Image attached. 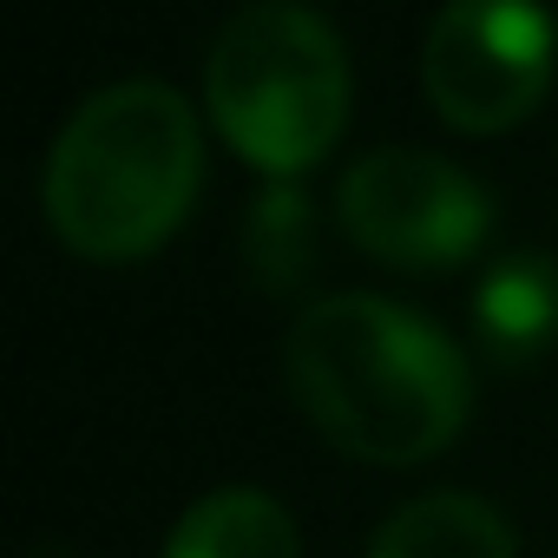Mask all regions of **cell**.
Instances as JSON below:
<instances>
[{"label":"cell","mask_w":558,"mask_h":558,"mask_svg":"<svg viewBox=\"0 0 558 558\" xmlns=\"http://www.w3.org/2000/svg\"><path fill=\"white\" fill-rule=\"evenodd\" d=\"M290 388L316 434L375 466L434 460L473 408L466 355L388 296H323L290 329Z\"/></svg>","instance_id":"6da1fadb"},{"label":"cell","mask_w":558,"mask_h":558,"mask_svg":"<svg viewBox=\"0 0 558 558\" xmlns=\"http://www.w3.org/2000/svg\"><path fill=\"white\" fill-rule=\"evenodd\" d=\"M197 178V112L165 80H119L93 93L53 138L47 223L93 263H132L184 223Z\"/></svg>","instance_id":"7a4b0ae2"},{"label":"cell","mask_w":558,"mask_h":558,"mask_svg":"<svg viewBox=\"0 0 558 558\" xmlns=\"http://www.w3.org/2000/svg\"><path fill=\"white\" fill-rule=\"evenodd\" d=\"M204 99L236 158L269 178H296L349 125L342 40L296 0H256L217 34L204 60Z\"/></svg>","instance_id":"3957f363"},{"label":"cell","mask_w":558,"mask_h":558,"mask_svg":"<svg viewBox=\"0 0 558 558\" xmlns=\"http://www.w3.org/2000/svg\"><path fill=\"white\" fill-rule=\"evenodd\" d=\"M421 86L460 132L519 125L551 86V14L538 0H447L421 40Z\"/></svg>","instance_id":"277c9868"},{"label":"cell","mask_w":558,"mask_h":558,"mask_svg":"<svg viewBox=\"0 0 558 558\" xmlns=\"http://www.w3.org/2000/svg\"><path fill=\"white\" fill-rule=\"evenodd\" d=\"M336 210H342V230L375 263H395V269H453L493 230L486 191L460 165L408 145H388L349 165Z\"/></svg>","instance_id":"5b68a950"},{"label":"cell","mask_w":558,"mask_h":558,"mask_svg":"<svg viewBox=\"0 0 558 558\" xmlns=\"http://www.w3.org/2000/svg\"><path fill=\"white\" fill-rule=\"evenodd\" d=\"M473 336L493 368H525L558 336V269L545 256H499L473 290Z\"/></svg>","instance_id":"8992f818"},{"label":"cell","mask_w":558,"mask_h":558,"mask_svg":"<svg viewBox=\"0 0 558 558\" xmlns=\"http://www.w3.org/2000/svg\"><path fill=\"white\" fill-rule=\"evenodd\" d=\"M368 558H519V545H512L506 519L486 499H473V493H427V499L401 506L375 532Z\"/></svg>","instance_id":"52a82bcc"},{"label":"cell","mask_w":558,"mask_h":558,"mask_svg":"<svg viewBox=\"0 0 558 558\" xmlns=\"http://www.w3.org/2000/svg\"><path fill=\"white\" fill-rule=\"evenodd\" d=\"M165 558H303L296 519L276 506L269 493H210L197 499L178 532L165 538Z\"/></svg>","instance_id":"ba28073f"},{"label":"cell","mask_w":558,"mask_h":558,"mask_svg":"<svg viewBox=\"0 0 558 558\" xmlns=\"http://www.w3.org/2000/svg\"><path fill=\"white\" fill-rule=\"evenodd\" d=\"M243 269H250V283L263 296H290V290L310 283V269H316V210L290 178H276V184H263L250 197Z\"/></svg>","instance_id":"9c48e42d"},{"label":"cell","mask_w":558,"mask_h":558,"mask_svg":"<svg viewBox=\"0 0 558 558\" xmlns=\"http://www.w3.org/2000/svg\"><path fill=\"white\" fill-rule=\"evenodd\" d=\"M34 558H86V551H73V545H40Z\"/></svg>","instance_id":"30bf717a"}]
</instances>
